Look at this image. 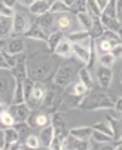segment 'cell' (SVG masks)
Wrapping results in <instances>:
<instances>
[{"instance_id":"obj_46","label":"cell","mask_w":122,"mask_h":150,"mask_svg":"<svg viewBox=\"0 0 122 150\" xmlns=\"http://www.w3.org/2000/svg\"><path fill=\"white\" fill-rule=\"evenodd\" d=\"M116 58H119V57H122V43H119V45H115L113 48H112V51H110Z\"/></svg>"},{"instance_id":"obj_4","label":"cell","mask_w":122,"mask_h":150,"mask_svg":"<svg viewBox=\"0 0 122 150\" xmlns=\"http://www.w3.org/2000/svg\"><path fill=\"white\" fill-rule=\"evenodd\" d=\"M61 91L63 89L55 86V85H54L52 89H46V94L43 97V101H42L40 109H42L43 112H46V113H55L60 103H61V95H60Z\"/></svg>"},{"instance_id":"obj_34","label":"cell","mask_w":122,"mask_h":150,"mask_svg":"<svg viewBox=\"0 0 122 150\" xmlns=\"http://www.w3.org/2000/svg\"><path fill=\"white\" fill-rule=\"evenodd\" d=\"M95 46H97V51L100 52V54H104V52H110L112 51V43L110 42H107L104 37H100V39H97L95 40Z\"/></svg>"},{"instance_id":"obj_45","label":"cell","mask_w":122,"mask_h":150,"mask_svg":"<svg viewBox=\"0 0 122 150\" xmlns=\"http://www.w3.org/2000/svg\"><path fill=\"white\" fill-rule=\"evenodd\" d=\"M113 110H115L118 115H122V97H119V98H116V100H115Z\"/></svg>"},{"instance_id":"obj_40","label":"cell","mask_w":122,"mask_h":150,"mask_svg":"<svg viewBox=\"0 0 122 150\" xmlns=\"http://www.w3.org/2000/svg\"><path fill=\"white\" fill-rule=\"evenodd\" d=\"M103 13H106L107 16L116 18V0H109V3H107V6L104 8Z\"/></svg>"},{"instance_id":"obj_44","label":"cell","mask_w":122,"mask_h":150,"mask_svg":"<svg viewBox=\"0 0 122 150\" xmlns=\"http://www.w3.org/2000/svg\"><path fill=\"white\" fill-rule=\"evenodd\" d=\"M116 19L122 25V0H116Z\"/></svg>"},{"instance_id":"obj_31","label":"cell","mask_w":122,"mask_h":150,"mask_svg":"<svg viewBox=\"0 0 122 150\" xmlns=\"http://www.w3.org/2000/svg\"><path fill=\"white\" fill-rule=\"evenodd\" d=\"M101 37H104L107 42H110L112 46L122 43V36L119 33H115V31H110V30H104V33H103V36H101Z\"/></svg>"},{"instance_id":"obj_43","label":"cell","mask_w":122,"mask_h":150,"mask_svg":"<svg viewBox=\"0 0 122 150\" xmlns=\"http://www.w3.org/2000/svg\"><path fill=\"white\" fill-rule=\"evenodd\" d=\"M15 15V11L13 8H9L3 3H0V16H9V18H13Z\"/></svg>"},{"instance_id":"obj_2","label":"cell","mask_w":122,"mask_h":150,"mask_svg":"<svg viewBox=\"0 0 122 150\" xmlns=\"http://www.w3.org/2000/svg\"><path fill=\"white\" fill-rule=\"evenodd\" d=\"M115 100L112 97H109V94L104 92H94L92 89L88 91L82 100L79 101L77 109L80 110H89V112H95V110H110L113 109Z\"/></svg>"},{"instance_id":"obj_25","label":"cell","mask_w":122,"mask_h":150,"mask_svg":"<svg viewBox=\"0 0 122 150\" xmlns=\"http://www.w3.org/2000/svg\"><path fill=\"white\" fill-rule=\"evenodd\" d=\"M76 19H77L79 25L84 30H89L91 25H92V16L87 11H77L76 12Z\"/></svg>"},{"instance_id":"obj_23","label":"cell","mask_w":122,"mask_h":150,"mask_svg":"<svg viewBox=\"0 0 122 150\" xmlns=\"http://www.w3.org/2000/svg\"><path fill=\"white\" fill-rule=\"evenodd\" d=\"M13 19L9 16H0V39H5L12 34Z\"/></svg>"},{"instance_id":"obj_9","label":"cell","mask_w":122,"mask_h":150,"mask_svg":"<svg viewBox=\"0 0 122 150\" xmlns=\"http://www.w3.org/2000/svg\"><path fill=\"white\" fill-rule=\"evenodd\" d=\"M9 112L12 113L15 122H26L27 117H28L30 113H31V109H30L26 103H21V104H11Z\"/></svg>"},{"instance_id":"obj_37","label":"cell","mask_w":122,"mask_h":150,"mask_svg":"<svg viewBox=\"0 0 122 150\" xmlns=\"http://www.w3.org/2000/svg\"><path fill=\"white\" fill-rule=\"evenodd\" d=\"M88 91H89V89H88V88L85 86V85H84L82 82L79 80L77 83H74V85H73V92H72V94H73L74 97H79V98H82V97H84V95H85V94H87Z\"/></svg>"},{"instance_id":"obj_5","label":"cell","mask_w":122,"mask_h":150,"mask_svg":"<svg viewBox=\"0 0 122 150\" xmlns=\"http://www.w3.org/2000/svg\"><path fill=\"white\" fill-rule=\"evenodd\" d=\"M45 94H46V86L43 85V82H40V80H34V85H33L31 94H30L28 100L26 101V104L30 107L31 110L40 109V105H42V101H43Z\"/></svg>"},{"instance_id":"obj_47","label":"cell","mask_w":122,"mask_h":150,"mask_svg":"<svg viewBox=\"0 0 122 150\" xmlns=\"http://www.w3.org/2000/svg\"><path fill=\"white\" fill-rule=\"evenodd\" d=\"M0 70H11V67H9V64L6 62L2 51H0Z\"/></svg>"},{"instance_id":"obj_22","label":"cell","mask_w":122,"mask_h":150,"mask_svg":"<svg viewBox=\"0 0 122 150\" xmlns=\"http://www.w3.org/2000/svg\"><path fill=\"white\" fill-rule=\"evenodd\" d=\"M11 103H12V104H21V103H26L24 88H23V82H21V80H15V88H13V92H12Z\"/></svg>"},{"instance_id":"obj_42","label":"cell","mask_w":122,"mask_h":150,"mask_svg":"<svg viewBox=\"0 0 122 150\" xmlns=\"http://www.w3.org/2000/svg\"><path fill=\"white\" fill-rule=\"evenodd\" d=\"M9 91V79L0 76V95H6Z\"/></svg>"},{"instance_id":"obj_33","label":"cell","mask_w":122,"mask_h":150,"mask_svg":"<svg viewBox=\"0 0 122 150\" xmlns=\"http://www.w3.org/2000/svg\"><path fill=\"white\" fill-rule=\"evenodd\" d=\"M92 129H97V131H100V132H104V134H107V135H110V137L115 138V132H113V129H112V126H110L106 120L94 123V125H92Z\"/></svg>"},{"instance_id":"obj_57","label":"cell","mask_w":122,"mask_h":150,"mask_svg":"<svg viewBox=\"0 0 122 150\" xmlns=\"http://www.w3.org/2000/svg\"><path fill=\"white\" fill-rule=\"evenodd\" d=\"M121 83H122V73H121Z\"/></svg>"},{"instance_id":"obj_3","label":"cell","mask_w":122,"mask_h":150,"mask_svg":"<svg viewBox=\"0 0 122 150\" xmlns=\"http://www.w3.org/2000/svg\"><path fill=\"white\" fill-rule=\"evenodd\" d=\"M77 67L76 64L72 62V61H67L64 64H61V66L57 69L55 74H54V85L61 89H64L66 86L72 83V80L74 79L76 73H77Z\"/></svg>"},{"instance_id":"obj_41","label":"cell","mask_w":122,"mask_h":150,"mask_svg":"<svg viewBox=\"0 0 122 150\" xmlns=\"http://www.w3.org/2000/svg\"><path fill=\"white\" fill-rule=\"evenodd\" d=\"M26 147L28 149H39L40 147V141L37 135H28L26 140Z\"/></svg>"},{"instance_id":"obj_20","label":"cell","mask_w":122,"mask_h":150,"mask_svg":"<svg viewBox=\"0 0 122 150\" xmlns=\"http://www.w3.org/2000/svg\"><path fill=\"white\" fill-rule=\"evenodd\" d=\"M54 24H55V13H52V12H45L42 15H39L36 19V25L43 30L51 28Z\"/></svg>"},{"instance_id":"obj_24","label":"cell","mask_w":122,"mask_h":150,"mask_svg":"<svg viewBox=\"0 0 122 150\" xmlns=\"http://www.w3.org/2000/svg\"><path fill=\"white\" fill-rule=\"evenodd\" d=\"M61 39H64V31H61V30H57L51 34H48V39H46V46H48V51L49 54L54 52L55 46L60 43V40Z\"/></svg>"},{"instance_id":"obj_6","label":"cell","mask_w":122,"mask_h":150,"mask_svg":"<svg viewBox=\"0 0 122 150\" xmlns=\"http://www.w3.org/2000/svg\"><path fill=\"white\" fill-rule=\"evenodd\" d=\"M12 19H13V24H12V34L11 36L12 37H21V36H24V33L30 27L28 18L24 13H21V12H15Z\"/></svg>"},{"instance_id":"obj_39","label":"cell","mask_w":122,"mask_h":150,"mask_svg":"<svg viewBox=\"0 0 122 150\" xmlns=\"http://www.w3.org/2000/svg\"><path fill=\"white\" fill-rule=\"evenodd\" d=\"M13 128L16 129V132L19 134V137H26V134L30 129V126H28L27 122H15L13 123Z\"/></svg>"},{"instance_id":"obj_19","label":"cell","mask_w":122,"mask_h":150,"mask_svg":"<svg viewBox=\"0 0 122 150\" xmlns=\"http://www.w3.org/2000/svg\"><path fill=\"white\" fill-rule=\"evenodd\" d=\"M69 134L77 140H91L92 126H76V128L69 129Z\"/></svg>"},{"instance_id":"obj_8","label":"cell","mask_w":122,"mask_h":150,"mask_svg":"<svg viewBox=\"0 0 122 150\" xmlns=\"http://www.w3.org/2000/svg\"><path fill=\"white\" fill-rule=\"evenodd\" d=\"M113 80V71L112 67H104V66H100L97 69V82L100 85V88L103 89H109L110 85Z\"/></svg>"},{"instance_id":"obj_26","label":"cell","mask_w":122,"mask_h":150,"mask_svg":"<svg viewBox=\"0 0 122 150\" xmlns=\"http://www.w3.org/2000/svg\"><path fill=\"white\" fill-rule=\"evenodd\" d=\"M77 76H79V80L82 82L85 86L91 91L92 89V86H94V80H92V76H91V71H89V69L85 66V67H82V69H79V71H77Z\"/></svg>"},{"instance_id":"obj_27","label":"cell","mask_w":122,"mask_h":150,"mask_svg":"<svg viewBox=\"0 0 122 150\" xmlns=\"http://www.w3.org/2000/svg\"><path fill=\"white\" fill-rule=\"evenodd\" d=\"M104 30H106V28L103 27V24H101L100 18H92V25H91V28L88 30V31H89V36H91L94 40H97V39H100L101 36H103Z\"/></svg>"},{"instance_id":"obj_18","label":"cell","mask_w":122,"mask_h":150,"mask_svg":"<svg viewBox=\"0 0 122 150\" xmlns=\"http://www.w3.org/2000/svg\"><path fill=\"white\" fill-rule=\"evenodd\" d=\"M24 37H28V39H33V40H39V42H46L48 33H45L43 28H40V27H37L34 24V25L28 27V30L24 33Z\"/></svg>"},{"instance_id":"obj_55","label":"cell","mask_w":122,"mask_h":150,"mask_svg":"<svg viewBox=\"0 0 122 150\" xmlns=\"http://www.w3.org/2000/svg\"><path fill=\"white\" fill-rule=\"evenodd\" d=\"M3 45H5V43H3V40H2V39H0V51H2V49H3Z\"/></svg>"},{"instance_id":"obj_53","label":"cell","mask_w":122,"mask_h":150,"mask_svg":"<svg viewBox=\"0 0 122 150\" xmlns=\"http://www.w3.org/2000/svg\"><path fill=\"white\" fill-rule=\"evenodd\" d=\"M5 146V138H3V131L0 129V149H3Z\"/></svg>"},{"instance_id":"obj_11","label":"cell","mask_w":122,"mask_h":150,"mask_svg":"<svg viewBox=\"0 0 122 150\" xmlns=\"http://www.w3.org/2000/svg\"><path fill=\"white\" fill-rule=\"evenodd\" d=\"M100 21H101V24H103V27H104L106 30H110V31L119 33V34L122 36V25H121V23H119L116 18L107 16L106 13L101 12V15H100Z\"/></svg>"},{"instance_id":"obj_15","label":"cell","mask_w":122,"mask_h":150,"mask_svg":"<svg viewBox=\"0 0 122 150\" xmlns=\"http://www.w3.org/2000/svg\"><path fill=\"white\" fill-rule=\"evenodd\" d=\"M67 39L73 43H82V45H89V40L92 39L89 36L88 30H80V31H69Z\"/></svg>"},{"instance_id":"obj_32","label":"cell","mask_w":122,"mask_h":150,"mask_svg":"<svg viewBox=\"0 0 122 150\" xmlns=\"http://www.w3.org/2000/svg\"><path fill=\"white\" fill-rule=\"evenodd\" d=\"M95 59H97V46H95V40L91 39L89 40V58H88V62L85 66L88 69H92L95 66Z\"/></svg>"},{"instance_id":"obj_13","label":"cell","mask_w":122,"mask_h":150,"mask_svg":"<svg viewBox=\"0 0 122 150\" xmlns=\"http://www.w3.org/2000/svg\"><path fill=\"white\" fill-rule=\"evenodd\" d=\"M55 135V131H54V126L49 123L46 126H43L40 129V134H39V141H40V146L45 147V149H49L51 143H52V138Z\"/></svg>"},{"instance_id":"obj_56","label":"cell","mask_w":122,"mask_h":150,"mask_svg":"<svg viewBox=\"0 0 122 150\" xmlns=\"http://www.w3.org/2000/svg\"><path fill=\"white\" fill-rule=\"evenodd\" d=\"M46 2H51V3H52V2H54V0H46Z\"/></svg>"},{"instance_id":"obj_35","label":"cell","mask_w":122,"mask_h":150,"mask_svg":"<svg viewBox=\"0 0 122 150\" xmlns=\"http://www.w3.org/2000/svg\"><path fill=\"white\" fill-rule=\"evenodd\" d=\"M91 140H94V141H97V143H112L115 138L110 137V135H107V134H104V132H100V131H97V129H92Z\"/></svg>"},{"instance_id":"obj_1","label":"cell","mask_w":122,"mask_h":150,"mask_svg":"<svg viewBox=\"0 0 122 150\" xmlns=\"http://www.w3.org/2000/svg\"><path fill=\"white\" fill-rule=\"evenodd\" d=\"M54 69V61L51 59V55H30L27 58V74L33 80L43 82L49 76V73Z\"/></svg>"},{"instance_id":"obj_10","label":"cell","mask_w":122,"mask_h":150,"mask_svg":"<svg viewBox=\"0 0 122 150\" xmlns=\"http://www.w3.org/2000/svg\"><path fill=\"white\" fill-rule=\"evenodd\" d=\"M26 122L28 123V126H33V128H43L51 123V117H49V113L46 112H39V113L36 112V113H30Z\"/></svg>"},{"instance_id":"obj_21","label":"cell","mask_w":122,"mask_h":150,"mask_svg":"<svg viewBox=\"0 0 122 150\" xmlns=\"http://www.w3.org/2000/svg\"><path fill=\"white\" fill-rule=\"evenodd\" d=\"M49 6H51V2H46V0H34V2L28 6V9L33 15L39 16L45 12H49Z\"/></svg>"},{"instance_id":"obj_30","label":"cell","mask_w":122,"mask_h":150,"mask_svg":"<svg viewBox=\"0 0 122 150\" xmlns=\"http://www.w3.org/2000/svg\"><path fill=\"white\" fill-rule=\"evenodd\" d=\"M116 61V57L112 52H104V54H100L98 55V62L100 66H104V67H112Z\"/></svg>"},{"instance_id":"obj_14","label":"cell","mask_w":122,"mask_h":150,"mask_svg":"<svg viewBox=\"0 0 122 150\" xmlns=\"http://www.w3.org/2000/svg\"><path fill=\"white\" fill-rule=\"evenodd\" d=\"M72 54H74V57L79 61H82L84 64H87L88 58H89V45L73 43V42H72Z\"/></svg>"},{"instance_id":"obj_7","label":"cell","mask_w":122,"mask_h":150,"mask_svg":"<svg viewBox=\"0 0 122 150\" xmlns=\"http://www.w3.org/2000/svg\"><path fill=\"white\" fill-rule=\"evenodd\" d=\"M11 70H12V76H13L15 80H21L23 82L26 77H28V74H27V58H26L24 52L18 55L16 64Z\"/></svg>"},{"instance_id":"obj_16","label":"cell","mask_w":122,"mask_h":150,"mask_svg":"<svg viewBox=\"0 0 122 150\" xmlns=\"http://www.w3.org/2000/svg\"><path fill=\"white\" fill-rule=\"evenodd\" d=\"M55 57H61V58H69L72 55V42L69 39H61L60 43L55 46L54 52Z\"/></svg>"},{"instance_id":"obj_36","label":"cell","mask_w":122,"mask_h":150,"mask_svg":"<svg viewBox=\"0 0 122 150\" xmlns=\"http://www.w3.org/2000/svg\"><path fill=\"white\" fill-rule=\"evenodd\" d=\"M85 11H87L92 18H100V15H101V11H100V8L97 6L95 0H87V8H85Z\"/></svg>"},{"instance_id":"obj_29","label":"cell","mask_w":122,"mask_h":150,"mask_svg":"<svg viewBox=\"0 0 122 150\" xmlns=\"http://www.w3.org/2000/svg\"><path fill=\"white\" fill-rule=\"evenodd\" d=\"M3 138H5L6 144H12V143L19 140V134L16 132V129L13 126H9V128H5L3 129Z\"/></svg>"},{"instance_id":"obj_54","label":"cell","mask_w":122,"mask_h":150,"mask_svg":"<svg viewBox=\"0 0 122 150\" xmlns=\"http://www.w3.org/2000/svg\"><path fill=\"white\" fill-rule=\"evenodd\" d=\"M121 146H122V135H121V138H119V140H118V143H116V144H115V146H113V149H119V147H121Z\"/></svg>"},{"instance_id":"obj_28","label":"cell","mask_w":122,"mask_h":150,"mask_svg":"<svg viewBox=\"0 0 122 150\" xmlns=\"http://www.w3.org/2000/svg\"><path fill=\"white\" fill-rule=\"evenodd\" d=\"M49 12L52 13H63V12H72V8L67 6L63 0H54L49 6Z\"/></svg>"},{"instance_id":"obj_51","label":"cell","mask_w":122,"mask_h":150,"mask_svg":"<svg viewBox=\"0 0 122 150\" xmlns=\"http://www.w3.org/2000/svg\"><path fill=\"white\" fill-rule=\"evenodd\" d=\"M6 110H9V105H8V104H5V103H0V115L5 113Z\"/></svg>"},{"instance_id":"obj_52","label":"cell","mask_w":122,"mask_h":150,"mask_svg":"<svg viewBox=\"0 0 122 150\" xmlns=\"http://www.w3.org/2000/svg\"><path fill=\"white\" fill-rule=\"evenodd\" d=\"M18 2L21 3L23 6H27V8H28V6H30V5H31L33 2H34V0H18Z\"/></svg>"},{"instance_id":"obj_17","label":"cell","mask_w":122,"mask_h":150,"mask_svg":"<svg viewBox=\"0 0 122 150\" xmlns=\"http://www.w3.org/2000/svg\"><path fill=\"white\" fill-rule=\"evenodd\" d=\"M24 49H26V45H24L23 37H12V40H9L6 43V52H9L12 55L23 54Z\"/></svg>"},{"instance_id":"obj_12","label":"cell","mask_w":122,"mask_h":150,"mask_svg":"<svg viewBox=\"0 0 122 150\" xmlns=\"http://www.w3.org/2000/svg\"><path fill=\"white\" fill-rule=\"evenodd\" d=\"M57 27L61 31H72L73 28V16L70 15V12H63V13H58V18L55 19Z\"/></svg>"},{"instance_id":"obj_50","label":"cell","mask_w":122,"mask_h":150,"mask_svg":"<svg viewBox=\"0 0 122 150\" xmlns=\"http://www.w3.org/2000/svg\"><path fill=\"white\" fill-rule=\"evenodd\" d=\"M16 2H18V0H2V3L6 5V6H9V8H13Z\"/></svg>"},{"instance_id":"obj_49","label":"cell","mask_w":122,"mask_h":150,"mask_svg":"<svg viewBox=\"0 0 122 150\" xmlns=\"http://www.w3.org/2000/svg\"><path fill=\"white\" fill-rule=\"evenodd\" d=\"M95 3H97V6L100 8V11L103 12L104 11V8L107 6V3H109V0H95Z\"/></svg>"},{"instance_id":"obj_48","label":"cell","mask_w":122,"mask_h":150,"mask_svg":"<svg viewBox=\"0 0 122 150\" xmlns=\"http://www.w3.org/2000/svg\"><path fill=\"white\" fill-rule=\"evenodd\" d=\"M74 6H76V11H85L87 0H74Z\"/></svg>"},{"instance_id":"obj_38","label":"cell","mask_w":122,"mask_h":150,"mask_svg":"<svg viewBox=\"0 0 122 150\" xmlns=\"http://www.w3.org/2000/svg\"><path fill=\"white\" fill-rule=\"evenodd\" d=\"M0 122H2V125H3L5 128H9V126H13V123H15V119H13L12 113H11L9 110H6L5 113H2V115H0Z\"/></svg>"}]
</instances>
